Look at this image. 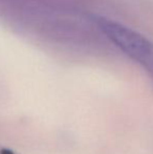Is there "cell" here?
Returning <instances> with one entry per match:
<instances>
[{
  "label": "cell",
  "instance_id": "1",
  "mask_svg": "<svg viewBox=\"0 0 153 154\" xmlns=\"http://www.w3.org/2000/svg\"><path fill=\"white\" fill-rule=\"evenodd\" d=\"M96 24L103 34L126 54L139 63L153 79V43L130 27L106 18H96Z\"/></svg>",
  "mask_w": 153,
  "mask_h": 154
}]
</instances>
